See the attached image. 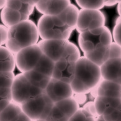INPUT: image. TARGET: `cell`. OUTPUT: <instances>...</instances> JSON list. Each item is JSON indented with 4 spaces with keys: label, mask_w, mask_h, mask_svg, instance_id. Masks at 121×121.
<instances>
[{
    "label": "cell",
    "mask_w": 121,
    "mask_h": 121,
    "mask_svg": "<svg viewBox=\"0 0 121 121\" xmlns=\"http://www.w3.org/2000/svg\"><path fill=\"white\" fill-rule=\"evenodd\" d=\"M102 80L101 68L85 56L76 63L74 80L71 86L74 94H87L95 90Z\"/></svg>",
    "instance_id": "obj_1"
},
{
    "label": "cell",
    "mask_w": 121,
    "mask_h": 121,
    "mask_svg": "<svg viewBox=\"0 0 121 121\" xmlns=\"http://www.w3.org/2000/svg\"><path fill=\"white\" fill-rule=\"evenodd\" d=\"M40 37L37 26L28 19L9 28L6 47L16 55L24 48L37 44Z\"/></svg>",
    "instance_id": "obj_2"
},
{
    "label": "cell",
    "mask_w": 121,
    "mask_h": 121,
    "mask_svg": "<svg viewBox=\"0 0 121 121\" xmlns=\"http://www.w3.org/2000/svg\"><path fill=\"white\" fill-rule=\"evenodd\" d=\"M37 26L42 40H68L74 30L65 25L57 16L42 15Z\"/></svg>",
    "instance_id": "obj_3"
},
{
    "label": "cell",
    "mask_w": 121,
    "mask_h": 121,
    "mask_svg": "<svg viewBox=\"0 0 121 121\" xmlns=\"http://www.w3.org/2000/svg\"><path fill=\"white\" fill-rule=\"evenodd\" d=\"M112 42V34L106 26L80 34L78 37V45L84 53L109 46Z\"/></svg>",
    "instance_id": "obj_4"
},
{
    "label": "cell",
    "mask_w": 121,
    "mask_h": 121,
    "mask_svg": "<svg viewBox=\"0 0 121 121\" xmlns=\"http://www.w3.org/2000/svg\"><path fill=\"white\" fill-rule=\"evenodd\" d=\"M54 105L55 104L44 91L40 95L21 106L23 112L34 121L46 119Z\"/></svg>",
    "instance_id": "obj_5"
},
{
    "label": "cell",
    "mask_w": 121,
    "mask_h": 121,
    "mask_svg": "<svg viewBox=\"0 0 121 121\" xmlns=\"http://www.w3.org/2000/svg\"><path fill=\"white\" fill-rule=\"evenodd\" d=\"M11 90L13 102L19 105L35 98L44 91L30 84L23 73L16 76Z\"/></svg>",
    "instance_id": "obj_6"
},
{
    "label": "cell",
    "mask_w": 121,
    "mask_h": 121,
    "mask_svg": "<svg viewBox=\"0 0 121 121\" xmlns=\"http://www.w3.org/2000/svg\"><path fill=\"white\" fill-rule=\"evenodd\" d=\"M106 17L100 10H80L76 29L80 34L105 26Z\"/></svg>",
    "instance_id": "obj_7"
},
{
    "label": "cell",
    "mask_w": 121,
    "mask_h": 121,
    "mask_svg": "<svg viewBox=\"0 0 121 121\" xmlns=\"http://www.w3.org/2000/svg\"><path fill=\"white\" fill-rule=\"evenodd\" d=\"M42 55V51L38 44L24 48L15 55L16 67L21 73L31 71Z\"/></svg>",
    "instance_id": "obj_8"
},
{
    "label": "cell",
    "mask_w": 121,
    "mask_h": 121,
    "mask_svg": "<svg viewBox=\"0 0 121 121\" xmlns=\"http://www.w3.org/2000/svg\"><path fill=\"white\" fill-rule=\"evenodd\" d=\"M45 92L54 104L67 98H71L74 95L70 84L52 78L45 89Z\"/></svg>",
    "instance_id": "obj_9"
},
{
    "label": "cell",
    "mask_w": 121,
    "mask_h": 121,
    "mask_svg": "<svg viewBox=\"0 0 121 121\" xmlns=\"http://www.w3.org/2000/svg\"><path fill=\"white\" fill-rule=\"evenodd\" d=\"M68 42V40H41L37 44L43 55L56 62L60 60Z\"/></svg>",
    "instance_id": "obj_10"
},
{
    "label": "cell",
    "mask_w": 121,
    "mask_h": 121,
    "mask_svg": "<svg viewBox=\"0 0 121 121\" xmlns=\"http://www.w3.org/2000/svg\"><path fill=\"white\" fill-rule=\"evenodd\" d=\"M75 70L76 63L59 60L55 62L52 78L71 85L75 78Z\"/></svg>",
    "instance_id": "obj_11"
},
{
    "label": "cell",
    "mask_w": 121,
    "mask_h": 121,
    "mask_svg": "<svg viewBox=\"0 0 121 121\" xmlns=\"http://www.w3.org/2000/svg\"><path fill=\"white\" fill-rule=\"evenodd\" d=\"M70 1H38L35 8L43 15L56 16L70 5Z\"/></svg>",
    "instance_id": "obj_12"
},
{
    "label": "cell",
    "mask_w": 121,
    "mask_h": 121,
    "mask_svg": "<svg viewBox=\"0 0 121 121\" xmlns=\"http://www.w3.org/2000/svg\"><path fill=\"white\" fill-rule=\"evenodd\" d=\"M102 79L121 85V58L109 59L101 67Z\"/></svg>",
    "instance_id": "obj_13"
},
{
    "label": "cell",
    "mask_w": 121,
    "mask_h": 121,
    "mask_svg": "<svg viewBox=\"0 0 121 121\" xmlns=\"http://www.w3.org/2000/svg\"><path fill=\"white\" fill-rule=\"evenodd\" d=\"M93 92L95 98L104 96L121 99V85L108 80L102 79Z\"/></svg>",
    "instance_id": "obj_14"
},
{
    "label": "cell",
    "mask_w": 121,
    "mask_h": 121,
    "mask_svg": "<svg viewBox=\"0 0 121 121\" xmlns=\"http://www.w3.org/2000/svg\"><path fill=\"white\" fill-rule=\"evenodd\" d=\"M96 109L99 117L109 114L121 103V99L97 96L94 100Z\"/></svg>",
    "instance_id": "obj_15"
},
{
    "label": "cell",
    "mask_w": 121,
    "mask_h": 121,
    "mask_svg": "<svg viewBox=\"0 0 121 121\" xmlns=\"http://www.w3.org/2000/svg\"><path fill=\"white\" fill-rule=\"evenodd\" d=\"M29 16L24 15L17 11L12 9L8 7L3 9L1 12V19L4 25L8 28L18 24L21 22L29 19Z\"/></svg>",
    "instance_id": "obj_16"
},
{
    "label": "cell",
    "mask_w": 121,
    "mask_h": 121,
    "mask_svg": "<svg viewBox=\"0 0 121 121\" xmlns=\"http://www.w3.org/2000/svg\"><path fill=\"white\" fill-rule=\"evenodd\" d=\"M84 56L101 68L109 60V46L101 47L92 52L85 53Z\"/></svg>",
    "instance_id": "obj_17"
},
{
    "label": "cell",
    "mask_w": 121,
    "mask_h": 121,
    "mask_svg": "<svg viewBox=\"0 0 121 121\" xmlns=\"http://www.w3.org/2000/svg\"><path fill=\"white\" fill-rule=\"evenodd\" d=\"M79 13L80 10L78 8L75 4L70 3V5L57 16L65 25L75 29L78 22Z\"/></svg>",
    "instance_id": "obj_18"
},
{
    "label": "cell",
    "mask_w": 121,
    "mask_h": 121,
    "mask_svg": "<svg viewBox=\"0 0 121 121\" xmlns=\"http://www.w3.org/2000/svg\"><path fill=\"white\" fill-rule=\"evenodd\" d=\"M1 72H13L16 66L15 55L4 46L0 48Z\"/></svg>",
    "instance_id": "obj_19"
},
{
    "label": "cell",
    "mask_w": 121,
    "mask_h": 121,
    "mask_svg": "<svg viewBox=\"0 0 121 121\" xmlns=\"http://www.w3.org/2000/svg\"><path fill=\"white\" fill-rule=\"evenodd\" d=\"M23 74L30 84L43 91H45L52 79L49 76H45L34 70Z\"/></svg>",
    "instance_id": "obj_20"
},
{
    "label": "cell",
    "mask_w": 121,
    "mask_h": 121,
    "mask_svg": "<svg viewBox=\"0 0 121 121\" xmlns=\"http://www.w3.org/2000/svg\"><path fill=\"white\" fill-rule=\"evenodd\" d=\"M55 105L69 119L80 109L79 104L73 97L59 101Z\"/></svg>",
    "instance_id": "obj_21"
},
{
    "label": "cell",
    "mask_w": 121,
    "mask_h": 121,
    "mask_svg": "<svg viewBox=\"0 0 121 121\" xmlns=\"http://www.w3.org/2000/svg\"><path fill=\"white\" fill-rule=\"evenodd\" d=\"M55 62L45 55H42L34 68V70L38 71L45 76L52 77Z\"/></svg>",
    "instance_id": "obj_22"
},
{
    "label": "cell",
    "mask_w": 121,
    "mask_h": 121,
    "mask_svg": "<svg viewBox=\"0 0 121 121\" xmlns=\"http://www.w3.org/2000/svg\"><path fill=\"white\" fill-rule=\"evenodd\" d=\"M22 112L21 106L12 102L5 109L1 112L0 121H13Z\"/></svg>",
    "instance_id": "obj_23"
},
{
    "label": "cell",
    "mask_w": 121,
    "mask_h": 121,
    "mask_svg": "<svg viewBox=\"0 0 121 121\" xmlns=\"http://www.w3.org/2000/svg\"><path fill=\"white\" fill-rule=\"evenodd\" d=\"M6 7L29 16L33 13L35 6L29 3L27 1L7 0Z\"/></svg>",
    "instance_id": "obj_24"
},
{
    "label": "cell",
    "mask_w": 121,
    "mask_h": 121,
    "mask_svg": "<svg viewBox=\"0 0 121 121\" xmlns=\"http://www.w3.org/2000/svg\"><path fill=\"white\" fill-rule=\"evenodd\" d=\"M80 58L81 54L78 47L75 43L69 42L63 51L60 60H63L71 63H76Z\"/></svg>",
    "instance_id": "obj_25"
},
{
    "label": "cell",
    "mask_w": 121,
    "mask_h": 121,
    "mask_svg": "<svg viewBox=\"0 0 121 121\" xmlns=\"http://www.w3.org/2000/svg\"><path fill=\"white\" fill-rule=\"evenodd\" d=\"M76 3L82 9L89 10H100L103 9L104 6V0H96V1H89V0H77Z\"/></svg>",
    "instance_id": "obj_26"
},
{
    "label": "cell",
    "mask_w": 121,
    "mask_h": 121,
    "mask_svg": "<svg viewBox=\"0 0 121 121\" xmlns=\"http://www.w3.org/2000/svg\"><path fill=\"white\" fill-rule=\"evenodd\" d=\"M98 118H96L91 115L90 113L80 108L75 114L73 115L69 121H96Z\"/></svg>",
    "instance_id": "obj_27"
},
{
    "label": "cell",
    "mask_w": 121,
    "mask_h": 121,
    "mask_svg": "<svg viewBox=\"0 0 121 121\" xmlns=\"http://www.w3.org/2000/svg\"><path fill=\"white\" fill-rule=\"evenodd\" d=\"M69 118L61 112L55 105L52 109L48 117H47V121H69Z\"/></svg>",
    "instance_id": "obj_28"
},
{
    "label": "cell",
    "mask_w": 121,
    "mask_h": 121,
    "mask_svg": "<svg viewBox=\"0 0 121 121\" xmlns=\"http://www.w3.org/2000/svg\"><path fill=\"white\" fill-rule=\"evenodd\" d=\"M16 76L13 72H1L0 88H11Z\"/></svg>",
    "instance_id": "obj_29"
},
{
    "label": "cell",
    "mask_w": 121,
    "mask_h": 121,
    "mask_svg": "<svg viewBox=\"0 0 121 121\" xmlns=\"http://www.w3.org/2000/svg\"><path fill=\"white\" fill-rule=\"evenodd\" d=\"M112 37L116 43L121 46V17L116 19V24L113 29Z\"/></svg>",
    "instance_id": "obj_30"
},
{
    "label": "cell",
    "mask_w": 121,
    "mask_h": 121,
    "mask_svg": "<svg viewBox=\"0 0 121 121\" xmlns=\"http://www.w3.org/2000/svg\"><path fill=\"white\" fill-rule=\"evenodd\" d=\"M105 121H119L121 119V103L109 114L102 117Z\"/></svg>",
    "instance_id": "obj_31"
},
{
    "label": "cell",
    "mask_w": 121,
    "mask_h": 121,
    "mask_svg": "<svg viewBox=\"0 0 121 121\" xmlns=\"http://www.w3.org/2000/svg\"><path fill=\"white\" fill-rule=\"evenodd\" d=\"M121 58V46L112 42L109 45V59Z\"/></svg>",
    "instance_id": "obj_32"
},
{
    "label": "cell",
    "mask_w": 121,
    "mask_h": 121,
    "mask_svg": "<svg viewBox=\"0 0 121 121\" xmlns=\"http://www.w3.org/2000/svg\"><path fill=\"white\" fill-rule=\"evenodd\" d=\"M9 31V28L7 27L4 24L0 25V33H1L0 44H1V46L6 45L7 41L8 40Z\"/></svg>",
    "instance_id": "obj_33"
},
{
    "label": "cell",
    "mask_w": 121,
    "mask_h": 121,
    "mask_svg": "<svg viewBox=\"0 0 121 121\" xmlns=\"http://www.w3.org/2000/svg\"><path fill=\"white\" fill-rule=\"evenodd\" d=\"M82 108L83 109H85V111H87V112H88L93 117H95L96 118L99 117V116H98V113H97V111H96L94 101L93 102H88L86 104H85Z\"/></svg>",
    "instance_id": "obj_34"
},
{
    "label": "cell",
    "mask_w": 121,
    "mask_h": 121,
    "mask_svg": "<svg viewBox=\"0 0 121 121\" xmlns=\"http://www.w3.org/2000/svg\"><path fill=\"white\" fill-rule=\"evenodd\" d=\"M0 93H1V99H8L11 102H13L11 88H1Z\"/></svg>",
    "instance_id": "obj_35"
},
{
    "label": "cell",
    "mask_w": 121,
    "mask_h": 121,
    "mask_svg": "<svg viewBox=\"0 0 121 121\" xmlns=\"http://www.w3.org/2000/svg\"><path fill=\"white\" fill-rule=\"evenodd\" d=\"M78 104H83L86 101V96L85 94H74L73 96Z\"/></svg>",
    "instance_id": "obj_36"
},
{
    "label": "cell",
    "mask_w": 121,
    "mask_h": 121,
    "mask_svg": "<svg viewBox=\"0 0 121 121\" xmlns=\"http://www.w3.org/2000/svg\"><path fill=\"white\" fill-rule=\"evenodd\" d=\"M11 103V101H10L9 100L1 99V103H0V104H1V106H0V108H1V109H0L1 112L5 109Z\"/></svg>",
    "instance_id": "obj_37"
},
{
    "label": "cell",
    "mask_w": 121,
    "mask_h": 121,
    "mask_svg": "<svg viewBox=\"0 0 121 121\" xmlns=\"http://www.w3.org/2000/svg\"><path fill=\"white\" fill-rule=\"evenodd\" d=\"M32 121L30 118L28 117L26 115L24 112L21 114L19 116H18V117L14 121Z\"/></svg>",
    "instance_id": "obj_38"
},
{
    "label": "cell",
    "mask_w": 121,
    "mask_h": 121,
    "mask_svg": "<svg viewBox=\"0 0 121 121\" xmlns=\"http://www.w3.org/2000/svg\"><path fill=\"white\" fill-rule=\"evenodd\" d=\"M120 1L117 0H104V6H112L116 4H118Z\"/></svg>",
    "instance_id": "obj_39"
},
{
    "label": "cell",
    "mask_w": 121,
    "mask_h": 121,
    "mask_svg": "<svg viewBox=\"0 0 121 121\" xmlns=\"http://www.w3.org/2000/svg\"><path fill=\"white\" fill-rule=\"evenodd\" d=\"M7 4V0H1L0 1V9H3L4 8L6 7Z\"/></svg>",
    "instance_id": "obj_40"
},
{
    "label": "cell",
    "mask_w": 121,
    "mask_h": 121,
    "mask_svg": "<svg viewBox=\"0 0 121 121\" xmlns=\"http://www.w3.org/2000/svg\"><path fill=\"white\" fill-rule=\"evenodd\" d=\"M117 12L118 14H119V16L121 17V1H120L117 4Z\"/></svg>",
    "instance_id": "obj_41"
},
{
    "label": "cell",
    "mask_w": 121,
    "mask_h": 121,
    "mask_svg": "<svg viewBox=\"0 0 121 121\" xmlns=\"http://www.w3.org/2000/svg\"><path fill=\"white\" fill-rule=\"evenodd\" d=\"M47 121L46 119H38V120H35V121Z\"/></svg>",
    "instance_id": "obj_42"
},
{
    "label": "cell",
    "mask_w": 121,
    "mask_h": 121,
    "mask_svg": "<svg viewBox=\"0 0 121 121\" xmlns=\"http://www.w3.org/2000/svg\"><path fill=\"white\" fill-rule=\"evenodd\" d=\"M119 121H121V120H119Z\"/></svg>",
    "instance_id": "obj_43"
}]
</instances>
